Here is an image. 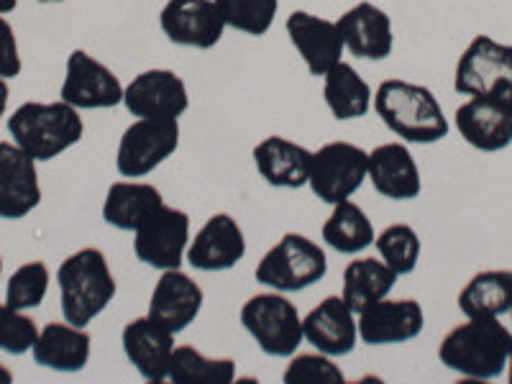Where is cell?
<instances>
[{"instance_id": "6da1fadb", "label": "cell", "mask_w": 512, "mask_h": 384, "mask_svg": "<svg viewBox=\"0 0 512 384\" xmlns=\"http://www.w3.org/2000/svg\"><path fill=\"white\" fill-rule=\"evenodd\" d=\"M374 111L397 139L436 144L448 136V118L436 95L408 80H384L374 93Z\"/></svg>"}, {"instance_id": "7a4b0ae2", "label": "cell", "mask_w": 512, "mask_h": 384, "mask_svg": "<svg viewBox=\"0 0 512 384\" xmlns=\"http://www.w3.org/2000/svg\"><path fill=\"white\" fill-rule=\"evenodd\" d=\"M512 333L497 318H469L451 328L438 346L446 369L466 379H495L507 369Z\"/></svg>"}, {"instance_id": "3957f363", "label": "cell", "mask_w": 512, "mask_h": 384, "mask_svg": "<svg viewBox=\"0 0 512 384\" xmlns=\"http://www.w3.org/2000/svg\"><path fill=\"white\" fill-rule=\"evenodd\" d=\"M57 282L64 320L80 328H88L118 292L116 277L100 249H80L67 256L57 269Z\"/></svg>"}, {"instance_id": "277c9868", "label": "cell", "mask_w": 512, "mask_h": 384, "mask_svg": "<svg viewBox=\"0 0 512 384\" xmlns=\"http://www.w3.org/2000/svg\"><path fill=\"white\" fill-rule=\"evenodd\" d=\"M8 134L13 144L21 146L36 162H49L80 144L85 123L75 105L57 103H24L8 118Z\"/></svg>"}, {"instance_id": "5b68a950", "label": "cell", "mask_w": 512, "mask_h": 384, "mask_svg": "<svg viewBox=\"0 0 512 384\" xmlns=\"http://www.w3.org/2000/svg\"><path fill=\"white\" fill-rule=\"evenodd\" d=\"M328 272L326 251L303 233H285L256 264V282L277 292H303Z\"/></svg>"}, {"instance_id": "8992f818", "label": "cell", "mask_w": 512, "mask_h": 384, "mask_svg": "<svg viewBox=\"0 0 512 384\" xmlns=\"http://www.w3.org/2000/svg\"><path fill=\"white\" fill-rule=\"evenodd\" d=\"M241 326L256 346L274 359H290L303 346V318L285 292H262L249 297L241 308Z\"/></svg>"}, {"instance_id": "52a82bcc", "label": "cell", "mask_w": 512, "mask_h": 384, "mask_svg": "<svg viewBox=\"0 0 512 384\" xmlns=\"http://www.w3.org/2000/svg\"><path fill=\"white\" fill-rule=\"evenodd\" d=\"M180 146L177 118H139L118 141L116 169L126 180H141L167 162Z\"/></svg>"}, {"instance_id": "ba28073f", "label": "cell", "mask_w": 512, "mask_h": 384, "mask_svg": "<svg viewBox=\"0 0 512 384\" xmlns=\"http://www.w3.org/2000/svg\"><path fill=\"white\" fill-rule=\"evenodd\" d=\"M454 90L459 95L512 98V47L492 36H474L456 62Z\"/></svg>"}, {"instance_id": "9c48e42d", "label": "cell", "mask_w": 512, "mask_h": 384, "mask_svg": "<svg viewBox=\"0 0 512 384\" xmlns=\"http://www.w3.org/2000/svg\"><path fill=\"white\" fill-rule=\"evenodd\" d=\"M369 175V152L349 141H331L313 152L308 185L328 205L351 200Z\"/></svg>"}, {"instance_id": "30bf717a", "label": "cell", "mask_w": 512, "mask_h": 384, "mask_svg": "<svg viewBox=\"0 0 512 384\" xmlns=\"http://www.w3.org/2000/svg\"><path fill=\"white\" fill-rule=\"evenodd\" d=\"M190 246V216L180 208L159 205L134 231V251L139 262L154 269H180Z\"/></svg>"}, {"instance_id": "8fae6325", "label": "cell", "mask_w": 512, "mask_h": 384, "mask_svg": "<svg viewBox=\"0 0 512 384\" xmlns=\"http://www.w3.org/2000/svg\"><path fill=\"white\" fill-rule=\"evenodd\" d=\"M59 98L77 111H105L123 103V85L111 67L85 49H75L64 64V82Z\"/></svg>"}, {"instance_id": "7c38bea8", "label": "cell", "mask_w": 512, "mask_h": 384, "mask_svg": "<svg viewBox=\"0 0 512 384\" xmlns=\"http://www.w3.org/2000/svg\"><path fill=\"white\" fill-rule=\"evenodd\" d=\"M159 29L177 47L213 49L228 29L216 0H167L159 13Z\"/></svg>"}, {"instance_id": "4fadbf2b", "label": "cell", "mask_w": 512, "mask_h": 384, "mask_svg": "<svg viewBox=\"0 0 512 384\" xmlns=\"http://www.w3.org/2000/svg\"><path fill=\"white\" fill-rule=\"evenodd\" d=\"M461 139L479 152H502L512 144V98L474 95L456 108Z\"/></svg>"}, {"instance_id": "5bb4252c", "label": "cell", "mask_w": 512, "mask_h": 384, "mask_svg": "<svg viewBox=\"0 0 512 384\" xmlns=\"http://www.w3.org/2000/svg\"><path fill=\"white\" fill-rule=\"evenodd\" d=\"M123 105L134 118H180L190 108V93L172 70H146L123 88Z\"/></svg>"}, {"instance_id": "9a60e30c", "label": "cell", "mask_w": 512, "mask_h": 384, "mask_svg": "<svg viewBox=\"0 0 512 384\" xmlns=\"http://www.w3.org/2000/svg\"><path fill=\"white\" fill-rule=\"evenodd\" d=\"M359 338L367 346H395L408 344L423 333L425 313L418 300L402 297V300H377L359 313Z\"/></svg>"}, {"instance_id": "2e32d148", "label": "cell", "mask_w": 512, "mask_h": 384, "mask_svg": "<svg viewBox=\"0 0 512 384\" xmlns=\"http://www.w3.org/2000/svg\"><path fill=\"white\" fill-rule=\"evenodd\" d=\"M285 29L292 47L313 77H323L344 59L346 47L338 34L336 21H328L310 11H292L285 21Z\"/></svg>"}, {"instance_id": "e0dca14e", "label": "cell", "mask_w": 512, "mask_h": 384, "mask_svg": "<svg viewBox=\"0 0 512 384\" xmlns=\"http://www.w3.org/2000/svg\"><path fill=\"white\" fill-rule=\"evenodd\" d=\"M41 187L36 159L11 144L0 141V218L21 221L39 208Z\"/></svg>"}, {"instance_id": "ac0fdd59", "label": "cell", "mask_w": 512, "mask_h": 384, "mask_svg": "<svg viewBox=\"0 0 512 384\" xmlns=\"http://www.w3.org/2000/svg\"><path fill=\"white\" fill-rule=\"evenodd\" d=\"M246 256V236L228 213H216L195 233L185 262L198 272H226Z\"/></svg>"}, {"instance_id": "d6986e66", "label": "cell", "mask_w": 512, "mask_h": 384, "mask_svg": "<svg viewBox=\"0 0 512 384\" xmlns=\"http://www.w3.org/2000/svg\"><path fill=\"white\" fill-rule=\"evenodd\" d=\"M336 26L341 39H344L346 52L359 59L382 62L395 49L392 18L369 0H361V3L351 6L344 16H338Z\"/></svg>"}, {"instance_id": "ffe728a7", "label": "cell", "mask_w": 512, "mask_h": 384, "mask_svg": "<svg viewBox=\"0 0 512 384\" xmlns=\"http://www.w3.org/2000/svg\"><path fill=\"white\" fill-rule=\"evenodd\" d=\"M123 354L131 361V367L146 382H164L169 379V361L175 351V333L167 331L162 323L144 315V318L128 320L121 333Z\"/></svg>"}, {"instance_id": "44dd1931", "label": "cell", "mask_w": 512, "mask_h": 384, "mask_svg": "<svg viewBox=\"0 0 512 384\" xmlns=\"http://www.w3.org/2000/svg\"><path fill=\"white\" fill-rule=\"evenodd\" d=\"M303 336L320 354H351L356 349V341H359L356 313L346 305L341 295L323 297L303 318Z\"/></svg>"}, {"instance_id": "7402d4cb", "label": "cell", "mask_w": 512, "mask_h": 384, "mask_svg": "<svg viewBox=\"0 0 512 384\" xmlns=\"http://www.w3.org/2000/svg\"><path fill=\"white\" fill-rule=\"evenodd\" d=\"M205 303V295L200 285L192 280L190 274L182 269H167L162 272L159 282L154 285L152 300H149V318L162 323L167 331L177 333L185 331L190 323L200 315Z\"/></svg>"}, {"instance_id": "603a6c76", "label": "cell", "mask_w": 512, "mask_h": 384, "mask_svg": "<svg viewBox=\"0 0 512 384\" xmlns=\"http://www.w3.org/2000/svg\"><path fill=\"white\" fill-rule=\"evenodd\" d=\"M374 190L387 200H415L423 190L413 154L400 141L379 144L369 152V175Z\"/></svg>"}, {"instance_id": "cb8c5ba5", "label": "cell", "mask_w": 512, "mask_h": 384, "mask_svg": "<svg viewBox=\"0 0 512 384\" xmlns=\"http://www.w3.org/2000/svg\"><path fill=\"white\" fill-rule=\"evenodd\" d=\"M313 152L285 136H267L254 146L256 172L269 187L300 190L308 185Z\"/></svg>"}, {"instance_id": "d4e9b609", "label": "cell", "mask_w": 512, "mask_h": 384, "mask_svg": "<svg viewBox=\"0 0 512 384\" xmlns=\"http://www.w3.org/2000/svg\"><path fill=\"white\" fill-rule=\"evenodd\" d=\"M93 338L85 328L72 323H47L39 331L34 349V361L44 369H54L62 374H75L88 367Z\"/></svg>"}, {"instance_id": "484cf974", "label": "cell", "mask_w": 512, "mask_h": 384, "mask_svg": "<svg viewBox=\"0 0 512 384\" xmlns=\"http://www.w3.org/2000/svg\"><path fill=\"white\" fill-rule=\"evenodd\" d=\"M159 205L162 192L149 182H113L103 200V221L118 231H136Z\"/></svg>"}, {"instance_id": "4316f807", "label": "cell", "mask_w": 512, "mask_h": 384, "mask_svg": "<svg viewBox=\"0 0 512 384\" xmlns=\"http://www.w3.org/2000/svg\"><path fill=\"white\" fill-rule=\"evenodd\" d=\"M323 98H326L328 111L336 121H354L364 118L372 108L374 93L369 82L351 67L349 62H341L323 75Z\"/></svg>"}, {"instance_id": "83f0119b", "label": "cell", "mask_w": 512, "mask_h": 384, "mask_svg": "<svg viewBox=\"0 0 512 384\" xmlns=\"http://www.w3.org/2000/svg\"><path fill=\"white\" fill-rule=\"evenodd\" d=\"M512 308V272L487 269L474 274L459 292V310L466 318H500Z\"/></svg>"}, {"instance_id": "f1b7e54d", "label": "cell", "mask_w": 512, "mask_h": 384, "mask_svg": "<svg viewBox=\"0 0 512 384\" xmlns=\"http://www.w3.org/2000/svg\"><path fill=\"white\" fill-rule=\"evenodd\" d=\"M397 282V274L379 259L364 256V259H354L349 267L344 269V287H341V297L346 300L356 315L364 308H369L377 300L390 297L392 287Z\"/></svg>"}, {"instance_id": "f546056e", "label": "cell", "mask_w": 512, "mask_h": 384, "mask_svg": "<svg viewBox=\"0 0 512 384\" xmlns=\"http://www.w3.org/2000/svg\"><path fill=\"white\" fill-rule=\"evenodd\" d=\"M374 239H377V233H374L372 221L351 200L333 205L331 216L323 223V241L338 254H361V251H367L374 244Z\"/></svg>"}, {"instance_id": "4dcf8cb0", "label": "cell", "mask_w": 512, "mask_h": 384, "mask_svg": "<svg viewBox=\"0 0 512 384\" xmlns=\"http://www.w3.org/2000/svg\"><path fill=\"white\" fill-rule=\"evenodd\" d=\"M236 377V361L213 359L198 351L195 346H175L172 361H169V379L180 384L210 382L228 384Z\"/></svg>"}, {"instance_id": "1f68e13d", "label": "cell", "mask_w": 512, "mask_h": 384, "mask_svg": "<svg viewBox=\"0 0 512 384\" xmlns=\"http://www.w3.org/2000/svg\"><path fill=\"white\" fill-rule=\"evenodd\" d=\"M374 246L379 251V259H382L397 277L402 274H413L418 267L420 259V236L415 233L413 226L408 223H395V226H387L377 239Z\"/></svg>"}, {"instance_id": "d6a6232c", "label": "cell", "mask_w": 512, "mask_h": 384, "mask_svg": "<svg viewBox=\"0 0 512 384\" xmlns=\"http://www.w3.org/2000/svg\"><path fill=\"white\" fill-rule=\"evenodd\" d=\"M216 6L228 29L246 36H264L277 18L280 0H216Z\"/></svg>"}, {"instance_id": "836d02e7", "label": "cell", "mask_w": 512, "mask_h": 384, "mask_svg": "<svg viewBox=\"0 0 512 384\" xmlns=\"http://www.w3.org/2000/svg\"><path fill=\"white\" fill-rule=\"evenodd\" d=\"M49 290V269L44 262H26L11 274L6 287V303L16 310L39 308Z\"/></svg>"}, {"instance_id": "e575fe53", "label": "cell", "mask_w": 512, "mask_h": 384, "mask_svg": "<svg viewBox=\"0 0 512 384\" xmlns=\"http://www.w3.org/2000/svg\"><path fill=\"white\" fill-rule=\"evenodd\" d=\"M285 384H341L344 372L333 364V356L328 354H292L285 374Z\"/></svg>"}, {"instance_id": "d590c367", "label": "cell", "mask_w": 512, "mask_h": 384, "mask_svg": "<svg viewBox=\"0 0 512 384\" xmlns=\"http://www.w3.org/2000/svg\"><path fill=\"white\" fill-rule=\"evenodd\" d=\"M39 338L36 320L24 315V310H16L11 305H0V351L11 356H21L34 349Z\"/></svg>"}, {"instance_id": "8d00e7d4", "label": "cell", "mask_w": 512, "mask_h": 384, "mask_svg": "<svg viewBox=\"0 0 512 384\" xmlns=\"http://www.w3.org/2000/svg\"><path fill=\"white\" fill-rule=\"evenodd\" d=\"M18 75H21V54H18L16 31L0 16V77L13 80Z\"/></svg>"}, {"instance_id": "74e56055", "label": "cell", "mask_w": 512, "mask_h": 384, "mask_svg": "<svg viewBox=\"0 0 512 384\" xmlns=\"http://www.w3.org/2000/svg\"><path fill=\"white\" fill-rule=\"evenodd\" d=\"M6 108H8V82L0 77V118L6 116Z\"/></svg>"}, {"instance_id": "f35d334b", "label": "cell", "mask_w": 512, "mask_h": 384, "mask_svg": "<svg viewBox=\"0 0 512 384\" xmlns=\"http://www.w3.org/2000/svg\"><path fill=\"white\" fill-rule=\"evenodd\" d=\"M18 6V0H0V16H6V13H13Z\"/></svg>"}, {"instance_id": "ab89813d", "label": "cell", "mask_w": 512, "mask_h": 384, "mask_svg": "<svg viewBox=\"0 0 512 384\" xmlns=\"http://www.w3.org/2000/svg\"><path fill=\"white\" fill-rule=\"evenodd\" d=\"M8 382H13V372L0 364V384H8Z\"/></svg>"}, {"instance_id": "60d3db41", "label": "cell", "mask_w": 512, "mask_h": 384, "mask_svg": "<svg viewBox=\"0 0 512 384\" xmlns=\"http://www.w3.org/2000/svg\"><path fill=\"white\" fill-rule=\"evenodd\" d=\"M507 367H510V374H507V379H510V384H512V349H510V359H507Z\"/></svg>"}, {"instance_id": "b9f144b4", "label": "cell", "mask_w": 512, "mask_h": 384, "mask_svg": "<svg viewBox=\"0 0 512 384\" xmlns=\"http://www.w3.org/2000/svg\"><path fill=\"white\" fill-rule=\"evenodd\" d=\"M39 3H64V0H39Z\"/></svg>"}, {"instance_id": "7bdbcfd3", "label": "cell", "mask_w": 512, "mask_h": 384, "mask_svg": "<svg viewBox=\"0 0 512 384\" xmlns=\"http://www.w3.org/2000/svg\"><path fill=\"white\" fill-rule=\"evenodd\" d=\"M0 274H3V256H0Z\"/></svg>"}, {"instance_id": "ee69618b", "label": "cell", "mask_w": 512, "mask_h": 384, "mask_svg": "<svg viewBox=\"0 0 512 384\" xmlns=\"http://www.w3.org/2000/svg\"><path fill=\"white\" fill-rule=\"evenodd\" d=\"M510 315H512V308H510Z\"/></svg>"}]
</instances>
